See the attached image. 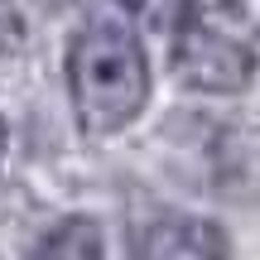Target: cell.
<instances>
[{"label":"cell","mask_w":260,"mask_h":260,"mask_svg":"<svg viewBox=\"0 0 260 260\" xmlns=\"http://www.w3.org/2000/svg\"><path fill=\"white\" fill-rule=\"evenodd\" d=\"M68 92L92 135H111L135 121L149 102V63L135 29L121 19H92L68 48Z\"/></svg>","instance_id":"1"},{"label":"cell","mask_w":260,"mask_h":260,"mask_svg":"<svg viewBox=\"0 0 260 260\" xmlns=\"http://www.w3.org/2000/svg\"><path fill=\"white\" fill-rule=\"evenodd\" d=\"M174 73L198 92H241L255 77V48L236 15L222 5H193L174 39Z\"/></svg>","instance_id":"2"},{"label":"cell","mask_w":260,"mask_h":260,"mask_svg":"<svg viewBox=\"0 0 260 260\" xmlns=\"http://www.w3.org/2000/svg\"><path fill=\"white\" fill-rule=\"evenodd\" d=\"M130 260H232V246L207 217L149 212L130 222Z\"/></svg>","instance_id":"3"},{"label":"cell","mask_w":260,"mask_h":260,"mask_svg":"<svg viewBox=\"0 0 260 260\" xmlns=\"http://www.w3.org/2000/svg\"><path fill=\"white\" fill-rule=\"evenodd\" d=\"M29 260H102V232L87 217H73L53 236H44Z\"/></svg>","instance_id":"4"},{"label":"cell","mask_w":260,"mask_h":260,"mask_svg":"<svg viewBox=\"0 0 260 260\" xmlns=\"http://www.w3.org/2000/svg\"><path fill=\"white\" fill-rule=\"evenodd\" d=\"M135 19H145V24L154 29H178L188 19V10L198 5V0H121Z\"/></svg>","instance_id":"5"},{"label":"cell","mask_w":260,"mask_h":260,"mask_svg":"<svg viewBox=\"0 0 260 260\" xmlns=\"http://www.w3.org/2000/svg\"><path fill=\"white\" fill-rule=\"evenodd\" d=\"M24 15H19L15 0H0V53H15V48H24Z\"/></svg>","instance_id":"6"},{"label":"cell","mask_w":260,"mask_h":260,"mask_svg":"<svg viewBox=\"0 0 260 260\" xmlns=\"http://www.w3.org/2000/svg\"><path fill=\"white\" fill-rule=\"evenodd\" d=\"M0 159H5V121H0Z\"/></svg>","instance_id":"7"}]
</instances>
